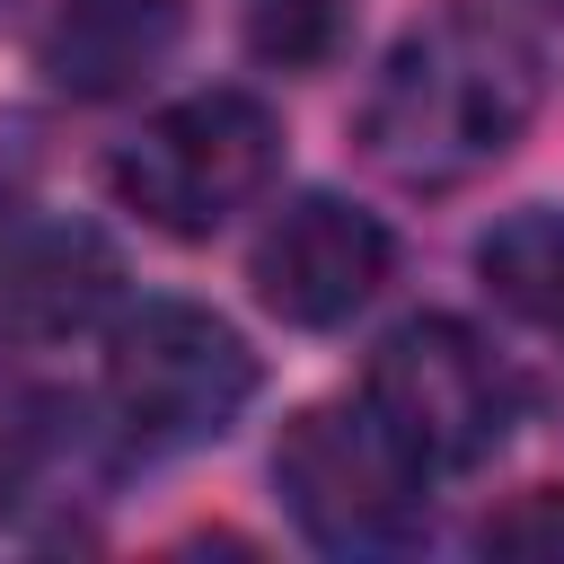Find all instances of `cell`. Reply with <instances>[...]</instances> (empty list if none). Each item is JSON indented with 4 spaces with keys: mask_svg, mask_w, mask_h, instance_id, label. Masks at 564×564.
Wrapping results in <instances>:
<instances>
[{
    "mask_svg": "<svg viewBox=\"0 0 564 564\" xmlns=\"http://www.w3.org/2000/svg\"><path fill=\"white\" fill-rule=\"evenodd\" d=\"M538 97L546 53L529 44V26L485 0H441L388 44L361 97V159L405 194H458L520 150Z\"/></svg>",
    "mask_w": 564,
    "mask_h": 564,
    "instance_id": "obj_1",
    "label": "cell"
},
{
    "mask_svg": "<svg viewBox=\"0 0 564 564\" xmlns=\"http://www.w3.org/2000/svg\"><path fill=\"white\" fill-rule=\"evenodd\" d=\"M264 370L247 335L203 300H132L106 317V388L97 414L123 449H203L229 441V423L256 405Z\"/></svg>",
    "mask_w": 564,
    "mask_h": 564,
    "instance_id": "obj_2",
    "label": "cell"
},
{
    "mask_svg": "<svg viewBox=\"0 0 564 564\" xmlns=\"http://www.w3.org/2000/svg\"><path fill=\"white\" fill-rule=\"evenodd\" d=\"M282 176V115L256 88H194L159 106L132 141H115L106 185L159 238H212L256 212Z\"/></svg>",
    "mask_w": 564,
    "mask_h": 564,
    "instance_id": "obj_3",
    "label": "cell"
},
{
    "mask_svg": "<svg viewBox=\"0 0 564 564\" xmlns=\"http://www.w3.org/2000/svg\"><path fill=\"white\" fill-rule=\"evenodd\" d=\"M273 494L291 511V529L317 555H405L432 529V476L423 458L361 405V397H326L300 405L273 441Z\"/></svg>",
    "mask_w": 564,
    "mask_h": 564,
    "instance_id": "obj_4",
    "label": "cell"
},
{
    "mask_svg": "<svg viewBox=\"0 0 564 564\" xmlns=\"http://www.w3.org/2000/svg\"><path fill=\"white\" fill-rule=\"evenodd\" d=\"M361 405L423 458V476H476L520 423V379L467 317L423 308L379 335L361 370Z\"/></svg>",
    "mask_w": 564,
    "mask_h": 564,
    "instance_id": "obj_5",
    "label": "cell"
},
{
    "mask_svg": "<svg viewBox=\"0 0 564 564\" xmlns=\"http://www.w3.org/2000/svg\"><path fill=\"white\" fill-rule=\"evenodd\" d=\"M397 273V238L370 203L352 194H291L264 212L256 247H247V282L264 300V317L300 326V335H326V326H352Z\"/></svg>",
    "mask_w": 564,
    "mask_h": 564,
    "instance_id": "obj_6",
    "label": "cell"
},
{
    "mask_svg": "<svg viewBox=\"0 0 564 564\" xmlns=\"http://www.w3.org/2000/svg\"><path fill=\"white\" fill-rule=\"evenodd\" d=\"M123 300V264L88 220H18L0 238V326L18 344H70L106 326Z\"/></svg>",
    "mask_w": 564,
    "mask_h": 564,
    "instance_id": "obj_7",
    "label": "cell"
},
{
    "mask_svg": "<svg viewBox=\"0 0 564 564\" xmlns=\"http://www.w3.org/2000/svg\"><path fill=\"white\" fill-rule=\"evenodd\" d=\"M185 44V9L176 0H62V18L44 26L35 62L62 97H132L141 79L167 70V53Z\"/></svg>",
    "mask_w": 564,
    "mask_h": 564,
    "instance_id": "obj_8",
    "label": "cell"
},
{
    "mask_svg": "<svg viewBox=\"0 0 564 564\" xmlns=\"http://www.w3.org/2000/svg\"><path fill=\"white\" fill-rule=\"evenodd\" d=\"M476 282L520 317L564 335V203H520L476 238Z\"/></svg>",
    "mask_w": 564,
    "mask_h": 564,
    "instance_id": "obj_9",
    "label": "cell"
},
{
    "mask_svg": "<svg viewBox=\"0 0 564 564\" xmlns=\"http://www.w3.org/2000/svg\"><path fill=\"white\" fill-rule=\"evenodd\" d=\"M344 44V0H256L247 9V53L264 70H326Z\"/></svg>",
    "mask_w": 564,
    "mask_h": 564,
    "instance_id": "obj_10",
    "label": "cell"
},
{
    "mask_svg": "<svg viewBox=\"0 0 564 564\" xmlns=\"http://www.w3.org/2000/svg\"><path fill=\"white\" fill-rule=\"evenodd\" d=\"M476 546L485 555H511V564H564V485H529L502 511H485Z\"/></svg>",
    "mask_w": 564,
    "mask_h": 564,
    "instance_id": "obj_11",
    "label": "cell"
},
{
    "mask_svg": "<svg viewBox=\"0 0 564 564\" xmlns=\"http://www.w3.org/2000/svg\"><path fill=\"white\" fill-rule=\"evenodd\" d=\"M9 229H18V194L0 185V238H9Z\"/></svg>",
    "mask_w": 564,
    "mask_h": 564,
    "instance_id": "obj_12",
    "label": "cell"
}]
</instances>
